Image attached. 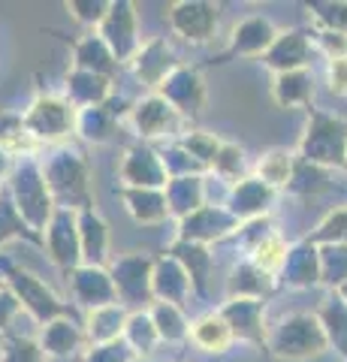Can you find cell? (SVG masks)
<instances>
[{"label":"cell","mask_w":347,"mask_h":362,"mask_svg":"<svg viewBox=\"0 0 347 362\" xmlns=\"http://www.w3.org/2000/svg\"><path fill=\"white\" fill-rule=\"evenodd\" d=\"M42 175H46V185L58 209H73V211L94 209L91 185H88L91 173H88V160L82 157V151L70 148V145H58L42 160Z\"/></svg>","instance_id":"6da1fadb"},{"label":"cell","mask_w":347,"mask_h":362,"mask_svg":"<svg viewBox=\"0 0 347 362\" xmlns=\"http://www.w3.org/2000/svg\"><path fill=\"white\" fill-rule=\"evenodd\" d=\"M6 190H9V197H13L18 214L25 218V223L42 239L54 218V211H58L52 190L46 185V175H42V163L33 160V157L16 160L13 175L6 181Z\"/></svg>","instance_id":"7a4b0ae2"},{"label":"cell","mask_w":347,"mask_h":362,"mask_svg":"<svg viewBox=\"0 0 347 362\" xmlns=\"http://www.w3.org/2000/svg\"><path fill=\"white\" fill-rule=\"evenodd\" d=\"M0 278H4V284L16 293L21 308H25L40 326H49L54 320H61V317H76L70 302H64L58 293H54L46 281H40L33 272L16 266L6 254H0Z\"/></svg>","instance_id":"3957f363"},{"label":"cell","mask_w":347,"mask_h":362,"mask_svg":"<svg viewBox=\"0 0 347 362\" xmlns=\"http://www.w3.org/2000/svg\"><path fill=\"white\" fill-rule=\"evenodd\" d=\"M76 121H79V109L64 94L40 90L21 115V127L37 145H58L70 133H76Z\"/></svg>","instance_id":"277c9868"},{"label":"cell","mask_w":347,"mask_h":362,"mask_svg":"<svg viewBox=\"0 0 347 362\" xmlns=\"http://www.w3.org/2000/svg\"><path fill=\"white\" fill-rule=\"evenodd\" d=\"M154 259L148 254H121L109 263V275L115 281L118 302L133 311H148L154 305Z\"/></svg>","instance_id":"5b68a950"},{"label":"cell","mask_w":347,"mask_h":362,"mask_svg":"<svg viewBox=\"0 0 347 362\" xmlns=\"http://www.w3.org/2000/svg\"><path fill=\"white\" fill-rule=\"evenodd\" d=\"M130 127L136 130V136L142 142H154V139H182V124L184 118L166 103L160 94H148L142 97L139 103L130 106Z\"/></svg>","instance_id":"8992f818"},{"label":"cell","mask_w":347,"mask_h":362,"mask_svg":"<svg viewBox=\"0 0 347 362\" xmlns=\"http://www.w3.org/2000/svg\"><path fill=\"white\" fill-rule=\"evenodd\" d=\"M121 187H142V190H166L170 173L160 160V151L148 142H133L127 145L121 157Z\"/></svg>","instance_id":"52a82bcc"},{"label":"cell","mask_w":347,"mask_h":362,"mask_svg":"<svg viewBox=\"0 0 347 362\" xmlns=\"http://www.w3.org/2000/svg\"><path fill=\"white\" fill-rule=\"evenodd\" d=\"M100 37L106 40L112 54L118 58V64L124 66L136 58V52L142 49L139 42V18H136V4L130 0H112V9L106 21L100 25Z\"/></svg>","instance_id":"ba28073f"},{"label":"cell","mask_w":347,"mask_h":362,"mask_svg":"<svg viewBox=\"0 0 347 362\" xmlns=\"http://www.w3.org/2000/svg\"><path fill=\"white\" fill-rule=\"evenodd\" d=\"M42 247L49 251L52 263L70 275L73 269L82 266V239H79V211L58 209L42 235Z\"/></svg>","instance_id":"9c48e42d"},{"label":"cell","mask_w":347,"mask_h":362,"mask_svg":"<svg viewBox=\"0 0 347 362\" xmlns=\"http://www.w3.org/2000/svg\"><path fill=\"white\" fill-rule=\"evenodd\" d=\"M170 28L187 42H208L218 30L220 6L208 4V0H178L170 6Z\"/></svg>","instance_id":"30bf717a"},{"label":"cell","mask_w":347,"mask_h":362,"mask_svg":"<svg viewBox=\"0 0 347 362\" xmlns=\"http://www.w3.org/2000/svg\"><path fill=\"white\" fill-rule=\"evenodd\" d=\"M323 344H327V338H323L320 326L314 323V317H305V314L287 317L272 335V350L284 359L314 356L323 350Z\"/></svg>","instance_id":"8fae6325"},{"label":"cell","mask_w":347,"mask_h":362,"mask_svg":"<svg viewBox=\"0 0 347 362\" xmlns=\"http://www.w3.org/2000/svg\"><path fill=\"white\" fill-rule=\"evenodd\" d=\"M154 94H160L182 118H196L199 109L206 106V82L199 76V66L182 64Z\"/></svg>","instance_id":"7c38bea8"},{"label":"cell","mask_w":347,"mask_h":362,"mask_svg":"<svg viewBox=\"0 0 347 362\" xmlns=\"http://www.w3.org/2000/svg\"><path fill=\"white\" fill-rule=\"evenodd\" d=\"M178 66H182V64H178L172 45L166 42L163 37H154L148 42H142V49L136 52V58L130 61L133 76H136L139 82L151 90V94L178 70Z\"/></svg>","instance_id":"4fadbf2b"},{"label":"cell","mask_w":347,"mask_h":362,"mask_svg":"<svg viewBox=\"0 0 347 362\" xmlns=\"http://www.w3.org/2000/svg\"><path fill=\"white\" fill-rule=\"evenodd\" d=\"M236 218L230 214V209H218V206H203L199 211H194L190 218L178 221L175 239L178 242H196V245H211L220 242L236 230Z\"/></svg>","instance_id":"5bb4252c"},{"label":"cell","mask_w":347,"mask_h":362,"mask_svg":"<svg viewBox=\"0 0 347 362\" xmlns=\"http://www.w3.org/2000/svg\"><path fill=\"white\" fill-rule=\"evenodd\" d=\"M275 40H278V33H275V28H272V21L269 18H257V16L245 18L242 25L233 30V40H230L227 49H223L220 54H215L206 66L227 64L233 58H254V54H263V52L272 49Z\"/></svg>","instance_id":"9a60e30c"},{"label":"cell","mask_w":347,"mask_h":362,"mask_svg":"<svg viewBox=\"0 0 347 362\" xmlns=\"http://www.w3.org/2000/svg\"><path fill=\"white\" fill-rule=\"evenodd\" d=\"M66 281H70L73 299L79 302L82 308H88V311L118 302L115 281H112L109 269H103V266H79V269L70 272V278H66Z\"/></svg>","instance_id":"2e32d148"},{"label":"cell","mask_w":347,"mask_h":362,"mask_svg":"<svg viewBox=\"0 0 347 362\" xmlns=\"http://www.w3.org/2000/svg\"><path fill=\"white\" fill-rule=\"evenodd\" d=\"M130 115L127 109V100L124 97H115L112 94L103 106H91V109H79V121H76V133L82 136L85 142H94V145H103L112 139L118 121Z\"/></svg>","instance_id":"e0dca14e"},{"label":"cell","mask_w":347,"mask_h":362,"mask_svg":"<svg viewBox=\"0 0 347 362\" xmlns=\"http://www.w3.org/2000/svg\"><path fill=\"white\" fill-rule=\"evenodd\" d=\"M154 302H170V305H182L187 302V296L194 293V281H190L187 269L178 263L172 254H163L154 259Z\"/></svg>","instance_id":"ac0fdd59"},{"label":"cell","mask_w":347,"mask_h":362,"mask_svg":"<svg viewBox=\"0 0 347 362\" xmlns=\"http://www.w3.org/2000/svg\"><path fill=\"white\" fill-rule=\"evenodd\" d=\"M40 347H42V354L52 356V359L79 356V350L88 347L85 323H79L76 317H61V320L42 326V332H40Z\"/></svg>","instance_id":"d6986e66"},{"label":"cell","mask_w":347,"mask_h":362,"mask_svg":"<svg viewBox=\"0 0 347 362\" xmlns=\"http://www.w3.org/2000/svg\"><path fill=\"white\" fill-rule=\"evenodd\" d=\"M64 97L70 100L76 109L103 106L112 97V78L70 66V73H66V78H64Z\"/></svg>","instance_id":"ffe728a7"},{"label":"cell","mask_w":347,"mask_h":362,"mask_svg":"<svg viewBox=\"0 0 347 362\" xmlns=\"http://www.w3.org/2000/svg\"><path fill=\"white\" fill-rule=\"evenodd\" d=\"M70 45H73V66L76 70H88V73H97V76H106V78L118 76L121 64L100 33H88L82 40H73Z\"/></svg>","instance_id":"44dd1931"},{"label":"cell","mask_w":347,"mask_h":362,"mask_svg":"<svg viewBox=\"0 0 347 362\" xmlns=\"http://www.w3.org/2000/svg\"><path fill=\"white\" fill-rule=\"evenodd\" d=\"M127 317H130V308H124L121 302H115V305H103V308L88 311V317H85L88 347L112 344V341H118V338H124Z\"/></svg>","instance_id":"7402d4cb"},{"label":"cell","mask_w":347,"mask_h":362,"mask_svg":"<svg viewBox=\"0 0 347 362\" xmlns=\"http://www.w3.org/2000/svg\"><path fill=\"white\" fill-rule=\"evenodd\" d=\"M79 239H82V266L109 269V223L97 209L79 211Z\"/></svg>","instance_id":"603a6c76"},{"label":"cell","mask_w":347,"mask_h":362,"mask_svg":"<svg viewBox=\"0 0 347 362\" xmlns=\"http://www.w3.org/2000/svg\"><path fill=\"white\" fill-rule=\"evenodd\" d=\"M121 199L130 218L142 226H160L170 214V202H166V190H142V187H121Z\"/></svg>","instance_id":"cb8c5ba5"},{"label":"cell","mask_w":347,"mask_h":362,"mask_svg":"<svg viewBox=\"0 0 347 362\" xmlns=\"http://www.w3.org/2000/svg\"><path fill=\"white\" fill-rule=\"evenodd\" d=\"M166 202H170V214L175 221L190 218L199 211L206 202V178L203 175H184V178H170L166 185Z\"/></svg>","instance_id":"d4e9b609"},{"label":"cell","mask_w":347,"mask_h":362,"mask_svg":"<svg viewBox=\"0 0 347 362\" xmlns=\"http://www.w3.org/2000/svg\"><path fill=\"white\" fill-rule=\"evenodd\" d=\"M272 187H266L260 178H242L230 194V214L236 221H257L269 209Z\"/></svg>","instance_id":"484cf974"},{"label":"cell","mask_w":347,"mask_h":362,"mask_svg":"<svg viewBox=\"0 0 347 362\" xmlns=\"http://www.w3.org/2000/svg\"><path fill=\"white\" fill-rule=\"evenodd\" d=\"M190 341L199 350H206V354H223L236 341V335H233V326L223 320L220 311H211L190 323Z\"/></svg>","instance_id":"4316f807"},{"label":"cell","mask_w":347,"mask_h":362,"mask_svg":"<svg viewBox=\"0 0 347 362\" xmlns=\"http://www.w3.org/2000/svg\"><path fill=\"white\" fill-rule=\"evenodd\" d=\"M220 314H223V320L233 326V335L254 338V341L263 338V305H260V299H230L220 308Z\"/></svg>","instance_id":"83f0119b"},{"label":"cell","mask_w":347,"mask_h":362,"mask_svg":"<svg viewBox=\"0 0 347 362\" xmlns=\"http://www.w3.org/2000/svg\"><path fill=\"white\" fill-rule=\"evenodd\" d=\"M166 254H172L178 263L187 269L190 281H194V293L206 299V281H208V269H211V251L208 247L196 245V242H178L175 239Z\"/></svg>","instance_id":"f1b7e54d"},{"label":"cell","mask_w":347,"mask_h":362,"mask_svg":"<svg viewBox=\"0 0 347 362\" xmlns=\"http://www.w3.org/2000/svg\"><path fill=\"white\" fill-rule=\"evenodd\" d=\"M148 314H151V320H154V326H158V332H160V341H166V344L190 341V323H187V317H184V311L178 308V305L154 302L148 308Z\"/></svg>","instance_id":"f546056e"},{"label":"cell","mask_w":347,"mask_h":362,"mask_svg":"<svg viewBox=\"0 0 347 362\" xmlns=\"http://www.w3.org/2000/svg\"><path fill=\"white\" fill-rule=\"evenodd\" d=\"M305 54H308L305 37L293 30V33H284V37L275 40V45L266 52V64L272 66V70H278V73H293V70H299V66L305 64Z\"/></svg>","instance_id":"4dcf8cb0"},{"label":"cell","mask_w":347,"mask_h":362,"mask_svg":"<svg viewBox=\"0 0 347 362\" xmlns=\"http://www.w3.org/2000/svg\"><path fill=\"white\" fill-rule=\"evenodd\" d=\"M124 341L136 350L139 359H151L154 347L160 344V332H158V326H154L148 311H130L127 329H124Z\"/></svg>","instance_id":"1f68e13d"},{"label":"cell","mask_w":347,"mask_h":362,"mask_svg":"<svg viewBox=\"0 0 347 362\" xmlns=\"http://www.w3.org/2000/svg\"><path fill=\"white\" fill-rule=\"evenodd\" d=\"M269 290H272V278L251 263L239 266L230 278V299H260Z\"/></svg>","instance_id":"d6a6232c"},{"label":"cell","mask_w":347,"mask_h":362,"mask_svg":"<svg viewBox=\"0 0 347 362\" xmlns=\"http://www.w3.org/2000/svg\"><path fill=\"white\" fill-rule=\"evenodd\" d=\"M9 239H28V242L42 247V239L25 223V218L18 214L16 202H13V197H9V190H6V194L0 197V245L9 242Z\"/></svg>","instance_id":"836d02e7"},{"label":"cell","mask_w":347,"mask_h":362,"mask_svg":"<svg viewBox=\"0 0 347 362\" xmlns=\"http://www.w3.org/2000/svg\"><path fill=\"white\" fill-rule=\"evenodd\" d=\"M257 178H260L266 187L290 185V178H293V157H290L284 148H275V151L263 154L260 163H257Z\"/></svg>","instance_id":"e575fe53"},{"label":"cell","mask_w":347,"mask_h":362,"mask_svg":"<svg viewBox=\"0 0 347 362\" xmlns=\"http://www.w3.org/2000/svg\"><path fill=\"white\" fill-rule=\"evenodd\" d=\"M272 94L278 100V106H296V103H305L311 97V76L293 70V73H278L275 78V88Z\"/></svg>","instance_id":"d590c367"},{"label":"cell","mask_w":347,"mask_h":362,"mask_svg":"<svg viewBox=\"0 0 347 362\" xmlns=\"http://www.w3.org/2000/svg\"><path fill=\"white\" fill-rule=\"evenodd\" d=\"M182 148L194 157V160H199L206 169H211L215 166V160H218V154H220V139L215 133H206V130H187V133H182V139H175Z\"/></svg>","instance_id":"8d00e7d4"},{"label":"cell","mask_w":347,"mask_h":362,"mask_svg":"<svg viewBox=\"0 0 347 362\" xmlns=\"http://www.w3.org/2000/svg\"><path fill=\"white\" fill-rule=\"evenodd\" d=\"M287 245L278 239V235H266V239L254 247V254H251V266H257L260 272H266L269 278L278 275V272H284L287 266Z\"/></svg>","instance_id":"74e56055"},{"label":"cell","mask_w":347,"mask_h":362,"mask_svg":"<svg viewBox=\"0 0 347 362\" xmlns=\"http://www.w3.org/2000/svg\"><path fill=\"white\" fill-rule=\"evenodd\" d=\"M160 160H163V166H166V173H170V178H184V175H203L206 173V166L199 163V160H194L182 145L178 142H166V145H160Z\"/></svg>","instance_id":"f35d334b"},{"label":"cell","mask_w":347,"mask_h":362,"mask_svg":"<svg viewBox=\"0 0 347 362\" xmlns=\"http://www.w3.org/2000/svg\"><path fill=\"white\" fill-rule=\"evenodd\" d=\"M42 359H46V354H42L40 341H33L30 335H16V332L4 335L0 362H42Z\"/></svg>","instance_id":"ab89813d"},{"label":"cell","mask_w":347,"mask_h":362,"mask_svg":"<svg viewBox=\"0 0 347 362\" xmlns=\"http://www.w3.org/2000/svg\"><path fill=\"white\" fill-rule=\"evenodd\" d=\"M64 9L73 16L76 25L82 28H97L106 21L109 9H112V0H66Z\"/></svg>","instance_id":"60d3db41"},{"label":"cell","mask_w":347,"mask_h":362,"mask_svg":"<svg viewBox=\"0 0 347 362\" xmlns=\"http://www.w3.org/2000/svg\"><path fill=\"white\" fill-rule=\"evenodd\" d=\"M136 350H133L124 338L112 344H97V347H88L85 354L79 356V362H136Z\"/></svg>","instance_id":"b9f144b4"},{"label":"cell","mask_w":347,"mask_h":362,"mask_svg":"<svg viewBox=\"0 0 347 362\" xmlns=\"http://www.w3.org/2000/svg\"><path fill=\"white\" fill-rule=\"evenodd\" d=\"M211 169H215L220 178H227V181L239 178L245 173V151L239 148V145H233V142H223L218 160H215V166H211Z\"/></svg>","instance_id":"7bdbcfd3"},{"label":"cell","mask_w":347,"mask_h":362,"mask_svg":"<svg viewBox=\"0 0 347 362\" xmlns=\"http://www.w3.org/2000/svg\"><path fill=\"white\" fill-rule=\"evenodd\" d=\"M18 311H21V302L16 299V293L4 284L0 287V335H9V326H13Z\"/></svg>","instance_id":"ee69618b"},{"label":"cell","mask_w":347,"mask_h":362,"mask_svg":"<svg viewBox=\"0 0 347 362\" xmlns=\"http://www.w3.org/2000/svg\"><path fill=\"white\" fill-rule=\"evenodd\" d=\"M329 78H332V90L347 94V58H332Z\"/></svg>","instance_id":"f6af8a7d"},{"label":"cell","mask_w":347,"mask_h":362,"mask_svg":"<svg viewBox=\"0 0 347 362\" xmlns=\"http://www.w3.org/2000/svg\"><path fill=\"white\" fill-rule=\"evenodd\" d=\"M13 166H16V157L9 154L4 145H0V185H6L9 175H13Z\"/></svg>","instance_id":"bcb514c9"},{"label":"cell","mask_w":347,"mask_h":362,"mask_svg":"<svg viewBox=\"0 0 347 362\" xmlns=\"http://www.w3.org/2000/svg\"><path fill=\"white\" fill-rule=\"evenodd\" d=\"M136 362H160V359H136Z\"/></svg>","instance_id":"7dc6e473"},{"label":"cell","mask_w":347,"mask_h":362,"mask_svg":"<svg viewBox=\"0 0 347 362\" xmlns=\"http://www.w3.org/2000/svg\"><path fill=\"white\" fill-rule=\"evenodd\" d=\"M0 287H4V278H0Z\"/></svg>","instance_id":"c3c4849f"}]
</instances>
